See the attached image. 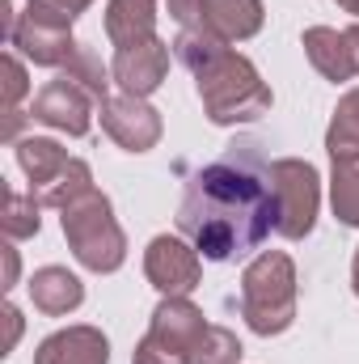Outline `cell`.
<instances>
[{"mask_svg": "<svg viewBox=\"0 0 359 364\" xmlns=\"http://www.w3.org/2000/svg\"><path fill=\"white\" fill-rule=\"evenodd\" d=\"M258 140H237L228 153L194 170L178 203V233L207 259L233 263L254 255L275 233L270 161Z\"/></svg>", "mask_w": 359, "mask_h": 364, "instance_id": "cell-1", "label": "cell"}, {"mask_svg": "<svg viewBox=\"0 0 359 364\" xmlns=\"http://www.w3.org/2000/svg\"><path fill=\"white\" fill-rule=\"evenodd\" d=\"M174 55L194 77V93L203 102V114L216 127L258 123L263 114H270L275 93L263 81V73L254 68V60L241 55L233 43H220V38H207L194 30H178Z\"/></svg>", "mask_w": 359, "mask_h": 364, "instance_id": "cell-2", "label": "cell"}, {"mask_svg": "<svg viewBox=\"0 0 359 364\" xmlns=\"http://www.w3.org/2000/svg\"><path fill=\"white\" fill-rule=\"evenodd\" d=\"M241 318L254 335L275 339L296 322V263L287 250H263L241 272Z\"/></svg>", "mask_w": 359, "mask_h": 364, "instance_id": "cell-3", "label": "cell"}, {"mask_svg": "<svg viewBox=\"0 0 359 364\" xmlns=\"http://www.w3.org/2000/svg\"><path fill=\"white\" fill-rule=\"evenodd\" d=\"M60 229L85 272L110 275L127 263V233L114 220V203L97 186L77 195L68 208H60Z\"/></svg>", "mask_w": 359, "mask_h": 364, "instance_id": "cell-4", "label": "cell"}, {"mask_svg": "<svg viewBox=\"0 0 359 364\" xmlns=\"http://www.w3.org/2000/svg\"><path fill=\"white\" fill-rule=\"evenodd\" d=\"M17 166L30 178V195L43 208H68L77 195L93 191L89 161L68 157V149L51 136H26L17 140Z\"/></svg>", "mask_w": 359, "mask_h": 364, "instance_id": "cell-5", "label": "cell"}, {"mask_svg": "<svg viewBox=\"0 0 359 364\" xmlns=\"http://www.w3.org/2000/svg\"><path fill=\"white\" fill-rule=\"evenodd\" d=\"M275 186V233L287 242H304L321 212V174L304 157H279L270 161Z\"/></svg>", "mask_w": 359, "mask_h": 364, "instance_id": "cell-6", "label": "cell"}, {"mask_svg": "<svg viewBox=\"0 0 359 364\" xmlns=\"http://www.w3.org/2000/svg\"><path fill=\"white\" fill-rule=\"evenodd\" d=\"M203 331L207 318L190 296H165L153 309V322L136 343L131 364H190V348L199 343Z\"/></svg>", "mask_w": 359, "mask_h": 364, "instance_id": "cell-7", "label": "cell"}, {"mask_svg": "<svg viewBox=\"0 0 359 364\" xmlns=\"http://www.w3.org/2000/svg\"><path fill=\"white\" fill-rule=\"evenodd\" d=\"M165 4L182 30H194L220 43H245L267 21L263 0H165Z\"/></svg>", "mask_w": 359, "mask_h": 364, "instance_id": "cell-8", "label": "cell"}, {"mask_svg": "<svg viewBox=\"0 0 359 364\" xmlns=\"http://www.w3.org/2000/svg\"><path fill=\"white\" fill-rule=\"evenodd\" d=\"M144 275L161 296H190L203 279V255L182 233H157L144 250Z\"/></svg>", "mask_w": 359, "mask_h": 364, "instance_id": "cell-9", "label": "cell"}, {"mask_svg": "<svg viewBox=\"0 0 359 364\" xmlns=\"http://www.w3.org/2000/svg\"><path fill=\"white\" fill-rule=\"evenodd\" d=\"M101 132L123 149V153H148L161 144V110L148 97H131V93H110L101 106Z\"/></svg>", "mask_w": 359, "mask_h": 364, "instance_id": "cell-10", "label": "cell"}, {"mask_svg": "<svg viewBox=\"0 0 359 364\" xmlns=\"http://www.w3.org/2000/svg\"><path fill=\"white\" fill-rule=\"evenodd\" d=\"M101 102L93 97L81 81H72L68 73H60L55 81H47L43 90L34 93L30 102V119L43 123V127H55L64 136H85L93 127V110Z\"/></svg>", "mask_w": 359, "mask_h": 364, "instance_id": "cell-11", "label": "cell"}, {"mask_svg": "<svg viewBox=\"0 0 359 364\" xmlns=\"http://www.w3.org/2000/svg\"><path fill=\"white\" fill-rule=\"evenodd\" d=\"M170 51H174V43H165L161 34L131 43V47H118L110 60V77H114L118 93H131V97L157 93L170 77Z\"/></svg>", "mask_w": 359, "mask_h": 364, "instance_id": "cell-12", "label": "cell"}, {"mask_svg": "<svg viewBox=\"0 0 359 364\" xmlns=\"http://www.w3.org/2000/svg\"><path fill=\"white\" fill-rule=\"evenodd\" d=\"M300 47H304L309 64H313L326 81L343 85V81L359 77V21L355 26H347V30H334V26H309V30L300 34Z\"/></svg>", "mask_w": 359, "mask_h": 364, "instance_id": "cell-13", "label": "cell"}, {"mask_svg": "<svg viewBox=\"0 0 359 364\" xmlns=\"http://www.w3.org/2000/svg\"><path fill=\"white\" fill-rule=\"evenodd\" d=\"M9 47L17 55H26L30 64L38 68H64L72 55H77V38H72V26H51V21H38L30 13H17V26L9 34Z\"/></svg>", "mask_w": 359, "mask_h": 364, "instance_id": "cell-14", "label": "cell"}, {"mask_svg": "<svg viewBox=\"0 0 359 364\" xmlns=\"http://www.w3.org/2000/svg\"><path fill=\"white\" fill-rule=\"evenodd\" d=\"M34 364H110V339L97 326H64L34 348Z\"/></svg>", "mask_w": 359, "mask_h": 364, "instance_id": "cell-15", "label": "cell"}, {"mask_svg": "<svg viewBox=\"0 0 359 364\" xmlns=\"http://www.w3.org/2000/svg\"><path fill=\"white\" fill-rule=\"evenodd\" d=\"M30 301H34V309L38 314H47V318H68L72 309H81L85 305V284H81V275H72L68 267H38V272L30 275Z\"/></svg>", "mask_w": 359, "mask_h": 364, "instance_id": "cell-16", "label": "cell"}, {"mask_svg": "<svg viewBox=\"0 0 359 364\" xmlns=\"http://www.w3.org/2000/svg\"><path fill=\"white\" fill-rule=\"evenodd\" d=\"M106 38L114 51L157 38V0H106Z\"/></svg>", "mask_w": 359, "mask_h": 364, "instance_id": "cell-17", "label": "cell"}, {"mask_svg": "<svg viewBox=\"0 0 359 364\" xmlns=\"http://www.w3.org/2000/svg\"><path fill=\"white\" fill-rule=\"evenodd\" d=\"M330 208L347 229H359V153L355 157H334V166H330Z\"/></svg>", "mask_w": 359, "mask_h": 364, "instance_id": "cell-18", "label": "cell"}, {"mask_svg": "<svg viewBox=\"0 0 359 364\" xmlns=\"http://www.w3.org/2000/svg\"><path fill=\"white\" fill-rule=\"evenodd\" d=\"M326 153H330V161L334 157H355L359 153V85L351 93H343L338 106H334V114H330Z\"/></svg>", "mask_w": 359, "mask_h": 364, "instance_id": "cell-19", "label": "cell"}, {"mask_svg": "<svg viewBox=\"0 0 359 364\" xmlns=\"http://www.w3.org/2000/svg\"><path fill=\"white\" fill-rule=\"evenodd\" d=\"M43 203L26 191H4V216H0V225H4V237L9 242H26V237H38V229H43Z\"/></svg>", "mask_w": 359, "mask_h": 364, "instance_id": "cell-20", "label": "cell"}, {"mask_svg": "<svg viewBox=\"0 0 359 364\" xmlns=\"http://www.w3.org/2000/svg\"><path fill=\"white\" fill-rule=\"evenodd\" d=\"M241 356H245L241 339L228 326H211V322L199 335V343L190 348V364H241Z\"/></svg>", "mask_w": 359, "mask_h": 364, "instance_id": "cell-21", "label": "cell"}, {"mask_svg": "<svg viewBox=\"0 0 359 364\" xmlns=\"http://www.w3.org/2000/svg\"><path fill=\"white\" fill-rule=\"evenodd\" d=\"M60 73H68L72 81H81V85H85L93 97H97V102H106V97H110V85H114V77H110V68L101 64V55H97L93 47H85V43L77 47V55H72V60H68Z\"/></svg>", "mask_w": 359, "mask_h": 364, "instance_id": "cell-22", "label": "cell"}, {"mask_svg": "<svg viewBox=\"0 0 359 364\" xmlns=\"http://www.w3.org/2000/svg\"><path fill=\"white\" fill-rule=\"evenodd\" d=\"M30 93V77H26V64L17 51L4 55V140H17V127H21V97Z\"/></svg>", "mask_w": 359, "mask_h": 364, "instance_id": "cell-23", "label": "cell"}, {"mask_svg": "<svg viewBox=\"0 0 359 364\" xmlns=\"http://www.w3.org/2000/svg\"><path fill=\"white\" fill-rule=\"evenodd\" d=\"M93 0H26L21 13L38 17V21H51V26H72Z\"/></svg>", "mask_w": 359, "mask_h": 364, "instance_id": "cell-24", "label": "cell"}, {"mask_svg": "<svg viewBox=\"0 0 359 364\" xmlns=\"http://www.w3.org/2000/svg\"><path fill=\"white\" fill-rule=\"evenodd\" d=\"M0 259H4V292H13L17 288V275H21V259H17V250H13V242H4L0 246Z\"/></svg>", "mask_w": 359, "mask_h": 364, "instance_id": "cell-25", "label": "cell"}, {"mask_svg": "<svg viewBox=\"0 0 359 364\" xmlns=\"http://www.w3.org/2000/svg\"><path fill=\"white\" fill-rule=\"evenodd\" d=\"M4 326H9V335H4V352H13L17 339H21V326H26V322H21V309H17L13 301L4 305Z\"/></svg>", "mask_w": 359, "mask_h": 364, "instance_id": "cell-26", "label": "cell"}, {"mask_svg": "<svg viewBox=\"0 0 359 364\" xmlns=\"http://www.w3.org/2000/svg\"><path fill=\"white\" fill-rule=\"evenodd\" d=\"M334 4H338L343 13H351V17H355V21H359V0H334Z\"/></svg>", "mask_w": 359, "mask_h": 364, "instance_id": "cell-27", "label": "cell"}, {"mask_svg": "<svg viewBox=\"0 0 359 364\" xmlns=\"http://www.w3.org/2000/svg\"><path fill=\"white\" fill-rule=\"evenodd\" d=\"M351 288H355V296H359V250H355V259H351Z\"/></svg>", "mask_w": 359, "mask_h": 364, "instance_id": "cell-28", "label": "cell"}]
</instances>
